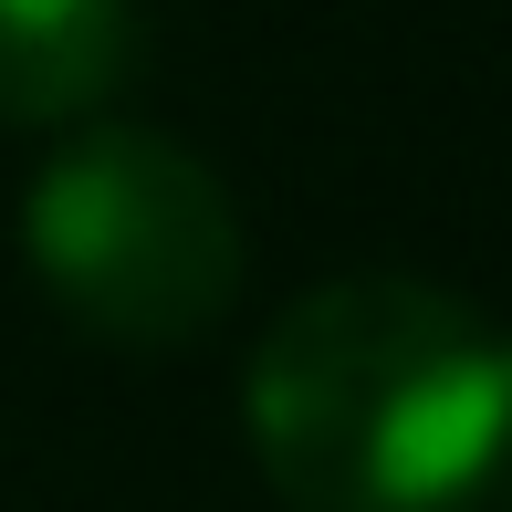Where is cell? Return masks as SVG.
I'll list each match as a JSON object with an SVG mask.
<instances>
[{
  "instance_id": "1",
  "label": "cell",
  "mask_w": 512,
  "mask_h": 512,
  "mask_svg": "<svg viewBox=\"0 0 512 512\" xmlns=\"http://www.w3.org/2000/svg\"><path fill=\"white\" fill-rule=\"evenodd\" d=\"M241 429L293 512H460L512 450V356L418 272H335L262 324Z\"/></svg>"
},
{
  "instance_id": "2",
  "label": "cell",
  "mask_w": 512,
  "mask_h": 512,
  "mask_svg": "<svg viewBox=\"0 0 512 512\" xmlns=\"http://www.w3.org/2000/svg\"><path fill=\"white\" fill-rule=\"evenodd\" d=\"M42 293L115 345H189L241 293V209L157 126H74L21 189Z\"/></svg>"
},
{
  "instance_id": "4",
  "label": "cell",
  "mask_w": 512,
  "mask_h": 512,
  "mask_svg": "<svg viewBox=\"0 0 512 512\" xmlns=\"http://www.w3.org/2000/svg\"><path fill=\"white\" fill-rule=\"evenodd\" d=\"M502 356H512V345H502Z\"/></svg>"
},
{
  "instance_id": "3",
  "label": "cell",
  "mask_w": 512,
  "mask_h": 512,
  "mask_svg": "<svg viewBox=\"0 0 512 512\" xmlns=\"http://www.w3.org/2000/svg\"><path fill=\"white\" fill-rule=\"evenodd\" d=\"M136 53H147L136 0H0V126H95Z\"/></svg>"
}]
</instances>
